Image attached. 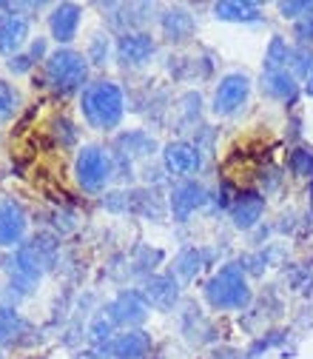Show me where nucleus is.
Listing matches in <instances>:
<instances>
[{
    "label": "nucleus",
    "mask_w": 313,
    "mask_h": 359,
    "mask_svg": "<svg viewBox=\"0 0 313 359\" xmlns=\"http://www.w3.org/2000/svg\"><path fill=\"white\" fill-rule=\"evenodd\" d=\"M83 117L95 128H114L123 120V92L120 86L100 80L83 92Z\"/></svg>",
    "instance_id": "1"
},
{
    "label": "nucleus",
    "mask_w": 313,
    "mask_h": 359,
    "mask_svg": "<svg viewBox=\"0 0 313 359\" xmlns=\"http://www.w3.org/2000/svg\"><path fill=\"white\" fill-rule=\"evenodd\" d=\"M205 297L216 311H237L245 308L251 299V288L245 280V271L239 265H225L208 280Z\"/></svg>",
    "instance_id": "2"
},
{
    "label": "nucleus",
    "mask_w": 313,
    "mask_h": 359,
    "mask_svg": "<svg viewBox=\"0 0 313 359\" xmlns=\"http://www.w3.org/2000/svg\"><path fill=\"white\" fill-rule=\"evenodd\" d=\"M55 257H57V243L52 237H46V234L23 243L18 248V257H15V271L23 280V285L37 283L43 277V271H49L52 268Z\"/></svg>",
    "instance_id": "3"
},
{
    "label": "nucleus",
    "mask_w": 313,
    "mask_h": 359,
    "mask_svg": "<svg viewBox=\"0 0 313 359\" xmlns=\"http://www.w3.org/2000/svg\"><path fill=\"white\" fill-rule=\"evenodd\" d=\"M88 74V63L83 55L71 52V49H57L55 55H49L46 60V80L55 92L60 95H71L85 83Z\"/></svg>",
    "instance_id": "4"
},
{
    "label": "nucleus",
    "mask_w": 313,
    "mask_h": 359,
    "mask_svg": "<svg viewBox=\"0 0 313 359\" xmlns=\"http://www.w3.org/2000/svg\"><path fill=\"white\" fill-rule=\"evenodd\" d=\"M74 174H77V183L85 191H100L111 180V174H114V163H111V157L100 146H85L77 154Z\"/></svg>",
    "instance_id": "5"
},
{
    "label": "nucleus",
    "mask_w": 313,
    "mask_h": 359,
    "mask_svg": "<svg viewBox=\"0 0 313 359\" xmlns=\"http://www.w3.org/2000/svg\"><path fill=\"white\" fill-rule=\"evenodd\" d=\"M248 92H251V80L245 74L222 77V83L216 86V95H214V111L222 114V117L239 111L248 100Z\"/></svg>",
    "instance_id": "6"
},
{
    "label": "nucleus",
    "mask_w": 313,
    "mask_h": 359,
    "mask_svg": "<svg viewBox=\"0 0 313 359\" xmlns=\"http://www.w3.org/2000/svg\"><path fill=\"white\" fill-rule=\"evenodd\" d=\"M109 317L114 325H140L148 317V302L140 291H123L109 305Z\"/></svg>",
    "instance_id": "7"
},
{
    "label": "nucleus",
    "mask_w": 313,
    "mask_h": 359,
    "mask_svg": "<svg viewBox=\"0 0 313 359\" xmlns=\"http://www.w3.org/2000/svg\"><path fill=\"white\" fill-rule=\"evenodd\" d=\"M162 163H165V168H168L174 177H188V174H194V171L200 168V163H202L200 146L186 143V140L168 143L165 151H162Z\"/></svg>",
    "instance_id": "8"
},
{
    "label": "nucleus",
    "mask_w": 313,
    "mask_h": 359,
    "mask_svg": "<svg viewBox=\"0 0 313 359\" xmlns=\"http://www.w3.org/2000/svg\"><path fill=\"white\" fill-rule=\"evenodd\" d=\"M205 203H208V191L200 183H191V180H186V183H180V186L174 189V194H171V214H174L176 222H186Z\"/></svg>",
    "instance_id": "9"
},
{
    "label": "nucleus",
    "mask_w": 313,
    "mask_h": 359,
    "mask_svg": "<svg viewBox=\"0 0 313 359\" xmlns=\"http://www.w3.org/2000/svg\"><path fill=\"white\" fill-rule=\"evenodd\" d=\"M26 234V211L15 200H0V245H20Z\"/></svg>",
    "instance_id": "10"
},
{
    "label": "nucleus",
    "mask_w": 313,
    "mask_h": 359,
    "mask_svg": "<svg viewBox=\"0 0 313 359\" xmlns=\"http://www.w3.org/2000/svg\"><path fill=\"white\" fill-rule=\"evenodd\" d=\"M154 40L151 34H143V32H125L117 43V57L123 66H143L151 55H154Z\"/></svg>",
    "instance_id": "11"
},
{
    "label": "nucleus",
    "mask_w": 313,
    "mask_h": 359,
    "mask_svg": "<svg viewBox=\"0 0 313 359\" xmlns=\"http://www.w3.org/2000/svg\"><path fill=\"white\" fill-rule=\"evenodd\" d=\"M262 211H265V197L256 194V191H245L234 200L231 219H234L237 229H253L259 222V217H262Z\"/></svg>",
    "instance_id": "12"
},
{
    "label": "nucleus",
    "mask_w": 313,
    "mask_h": 359,
    "mask_svg": "<svg viewBox=\"0 0 313 359\" xmlns=\"http://www.w3.org/2000/svg\"><path fill=\"white\" fill-rule=\"evenodd\" d=\"M146 302L151 305V308H160V311H168V308H174V302H176V297H180V288H176V280H174V274H160V277H151L148 283H146Z\"/></svg>",
    "instance_id": "13"
},
{
    "label": "nucleus",
    "mask_w": 313,
    "mask_h": 359,
    "mask_svg": "<svg viewBox=\"0 0 313 359\" xmlns=\"http://www.w3.org/2000/svg\"><path fill=\"white\" fill-rule=\"evenodd\" d=\"M80 15H83V9H80L77 4H60V6L52 12V18H49L52 37H55L57 43H69V40H74L77 26H80Z\"/></svg>",
    "instance_id": "14"
},
{
    "label": "nucleus",
    "mask_w": 313,
    "mask_h": 359,
    "mask_svg": "<svg viewBox=\"0 0 313 359\" xmlns=\"http://www.w3.org/2000/svg\"><path fill=\"white\" fill-rule=\"evenodd\" d=\"M148 351H151V337L146 331H128L111 342L114 359H146Z\"/></svg>",
    "instance_id": "15"
},
{
    "label": "nucleus",
    "mask_w": 313,
    "mask_h": 359,
    "mask_svg": "<svg viewBox=\"0 0 313 359\" xmlns=\"http://www.w3.org/2000/svg\"><path fill=\"white\" fill-rule=\"evenodd\" d=\"M29 34V23L20 15H0V52H18Z\"/></svg>",
    "instance_id": "16"
},
{
    "label": "nucleus",
    "mask_w": 313,
    "mask_h": 359,
    "mask_svg": "<svg viewBox=\"0 0 313 359\" xmlns=\"http://www.w3.org/2000/svg\"><path fill=\"white\" fill-rule=\"evenodd\" d=\"M262 92H265L267 97H274V100H291V97L296 95V80H293V74H291L288 69H282V72H267V74L262 77Z\"/></svg>",
    "instance_id": "17"
},
{
    "label": "nucleus",
    "mask_w": 313,
    "mask_h": 359,
    "mask_svg": "<svg viewBox=\"0 0 313 359\" xmlns=\"http://www.w3.org/2000/svg\"><path fill=\"white\" fill-rule=\"evenodd\" d=\"M216 20L228 23H256L259 20V6L256 4H237V0H222L214 6Z\"/></svg>",
    "instance_id": "18"
},
{
    "label": "nucleus",
    "mask_w": 313,
    "mask_h": 359,
    "mask_svg": "<svg viewBox=\"0 0 313 359\" xmlns=\"http://www.w3.org/2000/svg\"><path fill=\"white\" fill-rule=\"evenodd\" d=\"M162 32H165V37L171 43L174 40H186L194 32V18L186 9H171V12L162 15Z\"/></svg>",
    "instance_id": "19"
},
{
    "label": "nucleus",
    "mask_w": 313,
    "mask_h": 359,
    "mask_svg": "<svg viewBox=\"0 0 313 359\" xmlns=\"http://www.w3.org/2000/svg\"><path fill=\"white\" fill-rule=\"evenodd\" d=\"M117 149L128 160L131 157H146V154L154 151V140L148 137V134H143V131H131V134H123V137L117 140Z\"/></svg>",
    "instance_id": "20"
},
{
    "label": "nucleus",
    "mask_w": 313,
    "mask_h": 359,
    "mask_svg": "<svg viewBox=\"0 0 313 359\" xmlns=\"http://www.w3.org/2000/svg\"><path fill=\"white\" fill-rule=\"evenodd\" d=\"M205 251H197V248H188V251H183L180 257H176V262H174V271H176V277H183V280H194L197 277V271L202 268V262H205Z\"/></svg>",
    "instance_id": "21"
},
{
    "label": "nucleus",
    "mask_w": 313,
    "mask_h": 359,
    "mask_svg": "<svg viewBox=\"0 0 313 359\" xmlns=\"http://www.w3.org/2000/svg\"><path fill=\"white\" fill-rule=\"evenodd\" d=\"M23 328H26V323L15 308H0V345L12 342Z\"/></svg>",
    "instance_id": "22"
},
{
    "label": "nucleus",
    "mask_w": 313,
    "mask_h": 359,
    "mask_svg": "<svg viewBox=\"0 0 313 359\" xmlns=\"http://www.w3.org/2000/svg\"><path fill=\"white\" fill-rule=\"evenodd\" d=\"M291 55H293V52L285 46V40H282V37H274V40H271V49H267V55H265V69H267V72H282Z\"/></svg>",
    "instance_id": "23"
},
{
    "label": "nucleus",
    "mask_w": 313,
    "mask_h": 359,
    "mask_svg": "<svg viewBox=\"0 0 313 359\" xmlns=\"http://www.w3.org/2000/svg\"><path fill=\"white\" fill-rule=\"evenodd\" d=\"M111 328H114L111 317H109V313H100V317L92 323V328H88V337H92V342L97 348H103V345L111 342Z\"/></svg>",
    "instance_id": "24"
},
{
    "label": "nucleus",
    "mask_w": 313,
    "mask_h": 359,
    "mask_svg": "<svg viewBox=\"0 0 313 359\" xmlns=\"http://www.w3.org/2000/svg\"><path fill=\"white\" fill-rule=\"evenodd\" d=\"M288 165H291V171H293V174L307 177V174L313 171V151H307V149H296V151L291 154Z\"/></svg>",
    "instance_id": "25"
},
{
    "label": "nucleus",
    "mask_w": 313,
    "mask_h": 359,
    "mask_svg": "<svg viewBox=\"0 0 313 359\" xmlns=\"http://www.w3.org/2000/svg\"><path fill=\"white\" fill-rule=\"evenodd\" d=\"M15 103H18L15 88H12L9 83H4V80H0V123L12 117V111H15Z\"/></svg>",
    "instance_id": "26"
},
{
    "label": "nucleus",
    "mask_w": 313,
    "mask_h": 359,
    "mask_svg": "<svg viewBox=\"0 0 313 359\" xmlns=\"http://www.w3.org/2000/svg\"><path fill=\"white\" fill-rule=\"evenodd\" d=\"M279 12L282 18H307L313 15V4H307V0H291V4H279Z\"/></svg>",
    "instance_id": "27"
},
{
    "label": "nucleus",
    "mask_w": 313,
    "mask_h": 359,
    "mask_svg": "<svg viewBox=\"0 0 313 359\" xmlns=\"http://www.w3.org/2000/svg\"><path fill=\"white\" fill-rule=\"evenodd\" d=\"M293 37H296L299 43H313V15L296 20V26H293Z\"/></svg>",
    "instance_id": "28"
},
{
    "label": "nucleus",
    "mask_w": 313,
    "mask_h": 359,
    "mask_svg": "<svg viewBox=\"0 0 313 359\" xmlns=\"http://www.w3.org/2000/svg\"><path fill=\"white\" fill-rule=\"evenodd\" d=\"M29 66H32V55H20V57H12V60H9V69H12L15 74L26 72Z\"/></svg>",
    "instance_id": "29"
},
{
    "label": "nucleus",
    "mask_w": 313,
    "mask_h": 359,
    "mask_svg": "<svg viewBox=\"0 0 313 359\" xmlns=\"http://www.w3.org/2000/svg\"><path fill=\"white\" fill-rule=\"evenodd\" d=\"M274 342H279V337H267V339H259V342L251 348V353H248V356H251V359H256V356H259V351H267V348H271Z\"/></svg>",
    "instance_id": "30"
},
{
    "label": "nucleus",
    "mask_w": 313,
    "mask_h": 359,
    "mask_svg": "<svg viewBox=\"0 0 313 359\" xmlns=\"http://www.w3.org/2000/svg\"><path fill=\"white\" fill-rule=\"evenodd\" d=\"M74 359H103V356H97L95 351H83V353H77Z\"/></svg>",
    "instance_id": "31"
},
{
    "label": "nucleus",
    "mask_w": 313,
    "mask_h": 359,
    "mask_svg": "<svg viewBox=\"0 0 313 359\" xmlns=\"http://www.w3.org/2000/svg\"><path fill=\"white\" fill-rule=\"evenodd\" d=\"M307 95L313 97V69H310V74H307Z\"/></svg>",
    "instance_id": "32"
},
{
    "label": "nucleus",
    "mask_w": 313,
    "mask_h": 359,
    "mask_svg": "<svg viewBox=\"0 0 313 359\" xmlns=\"http://www.w3.org/2000/svg\"><path fill=\"white\" fill-rule=\"evenodd\" d=\"M0 359H4V356H0Z\"/></svg>",
    "instance_id": "33"
}]
</instances>
